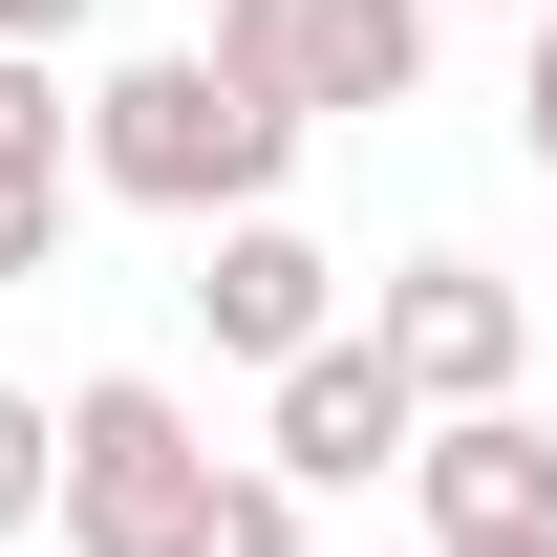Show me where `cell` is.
Segmentation results:
<instances>
[{"mask_svg":"<svg viewBox=\"0 0 557 557\" xmlns=\"http://www.w3.org/2000/svg\"><path fill=\"white\" fill-rule=\"evenodd\" d=\"M450 22H536V0H450Z\"/></svg>","mask_w":557,"mask_h":557,"instance_id":"cell-13","label":"cell"},{"mask_svg":"<svg viewBox=\"0 0 557 557\" xmlns=\"http://www.w3.org/2000/svg\"><path fill=\"white\" fill-rule=\"evenodd\" d=\"M172 557H300V472H214L172 515Z\"/></svg>","mask_w":557,"mask_h":557,"instance_id":"cell-9","label":"cell"},{"mask_svg":"<svg viewBox=\"0 0 557 557\" xmlns=\"http://www.w3.org/2000/svg\"><path fill=\"white\" fill-rule=\"evenodd\" d=\"M278 172H300V108H278V86H236L214 44H129V65L86 86V194L172 214V236H214V214H258Z\"/></svg>","mask_w":557,"mask_h":557,"instance_id":"cell-1","label":"cell"},{"mask_svg":"<svg viewBox=\"0 0 557 557\" xmlns=\"http://www.w3.org/2000/svg\"><path fill=\"white\" fill-rule=\"evenodd\" d=\"M44 493H65V408L0 386V536H44Z\"/></svg>","mask_w":557,"mask_h":557,"instance_id":"cell-10","label":"cell"},{"mask_svg":"<svg viewBox=\"0 0 557 557\" xmlns=\"http://www.w3.org/2000/svg\"><path fill=\"white\" fill-rule=\"evenodd\" d=\"M194 322H214V364H258V386H278V364L344 322V258H322V236H300V214L258 194V214H214V278H194Z\"/></svg>","mask_w":557,"mask_h":557,"instance_id":"cell-5","label":"cell"},{"mask_svg":"<svg viewBox=\"0 0 557 557\" xmlns=\"http://www.w3.org/2000/svg\"><path fill=\"white\" fill-rule=\"evenodd\" d=\"M515 150H536V172H557V0H536V22H515Z\"/></svg>","mask_w":557,"mask_h":557,"instance_id":"cell-11","label":"cell"},{"mask_svg":"<svg viewBox=\"0 0 557 557\" xmlns=\"http://www.w3.org/2000/svg\"><path fill=\"white\" fill-rule=\"evenodd\" d=\"M408 429H429V386L386 364V322H322V344L278 364V408H258V472H300V493H386V472H408Z\"/></svg>","mask_w":557,"mask_h":557,"instance_id":"cell-4","label":"cell"},{"mask_svg":"<svg viewBox=\"0 0 557 557\" xmlns=\"http://www.w3.org/2000/svg\"><path fill=\"white\" fill-rule=\"evenodd\" d=\"M386 364H408L429 408H493V386L536 364V300H515L493 258H408L386 278Z\"/></svg>","mask_w":557,"mask_h":557,"instance_id":"cell-6","label":"cell"},{"mask_svg":"<svg viewBox=\"0 0 557 557\" xmlns=\"http://www.w3.org/2000/svg\"><path fill=\"white\" fill-rule=\"evenodd\" d=\"M194 493H214V450H194V408H172L150 364L65 386V493H44V536H65V557H172Z\"/></svg>","mask_w":557,"mask_h":557,"instance_id":"cell-2","label":"cell"},{"mask_svg":"<svg viewBox=\"0 0 557 557\" xmlns=\"http://www.w3.org/2000/svg\"><path fill=\"white\" fill-rule=\"evenodd\" d=\"M429 22H450V0H214V65L278 86V108L322 129V108H408V86H429Z\"/></svg>","mask_w":557,"mask_h":557,"instance_id":"cell-3","label":"cell"},{"mask_svg":"<svg viewBox=\"0 0 557 557\" xmlns=\"http://www.w3.org/2000/svg\"><path fill=\"white\" fill-rule=\"evenodd\" d=\"M86 22H108V0H0V44H44V65H65Z\"/></svg>","mask_w":557,"mask_h":557,"instance_id":"cell-12","label":"cell"},{"mask_svg":"<svg viewBox=\"0 0 557 557\" xmlns=\"http://www.w3.org/2000/svg\"><path fill=\"white\" fill-rule=\"evenodd\" d=\"M86 214V86L44 65V44H0V278H44Z\"/></svg>","mask_w":557,"mask_h":557,"instance_id":"cell-8","label":"cell"},{"mask_svg":"<svg viewBox=\"0 0 557 557\" xmlns=\"http://www.w3.org/2000/svg\"><path fill=\"white\" fill-rule=\"evenodd\" d=\"M408 493H429V536H536L557 515V429L493 386V408H429L408 429Z\"/></svg>","mask_w":557,"mask_h":557,"instance_id":"cell-7","label":"cell"}]
</instances>
